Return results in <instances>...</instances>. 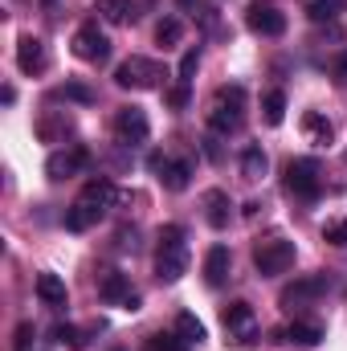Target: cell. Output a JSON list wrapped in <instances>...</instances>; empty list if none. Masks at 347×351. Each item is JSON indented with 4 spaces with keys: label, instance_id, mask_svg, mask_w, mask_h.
I'll return each instance as SVG.
<instances>
[{
    "label": "cell",
    "instance_id": "obj_37",
    "mask_svg": "<svg viewBox=\"0 0 347 351\" xmlns=\"http://www.w3.org/2000/svg\"><path fill=\"white\" fill-rule=\"evenodd\" d=\"M204 156H208V160H221V147H217V139H204Z\"/></svg>",
    "mask_w": 347,
    "mask_h": 351
},
{
    "label": "cell",
    "instance_id": "obj_23",
    "mask_svg": "<svg viewBox=\"0 0 347 351\" xmlns=\"http://www.w3.org/2000/svg\"><path fill=\"white\" fill-rule=\"evenodd\" d=\"M94 12H98L102 21H110V25H131V21L139 16L131 0H98V4H94Z\"/></svg>",
    "mask_w": 347,
    "mask_h": 351
},
{
    "label": "cell",
    "instance_id": "obj_25",
    "mask_svg": "<svg viewBox=\"0 0 347 351\" xmlns=\"http://www.w3.org/2000/svg\"><path fill=\"white\" fill-rule=\"evenodd\" d=\"M261 114H265L270 127H282V119H286V90H265L261 94Z\"/></svg>",
    "mask_w": 347,
    "mask_h": 351
},
{
    "label": "cell",
    "instance_id": "obj_26",
    "mask_svg": "<svg viewBox=\"0 0 347 351\" xmlns=\"http://www.w3.org/2000/svg\"><path fill=\"white\" fill-rule=\"evenodd\" d=\"M176 335H180L184 343H192V348H200V343L208 339V331H204V323H200L196 315H188V311H184V315L176 319Z\"/></svg>",
    "mask_w": 347,
    "mask_h": 351
},
{
    "label": "cell",
    "instance_id": "obj_1",
    "mask_svg": "<svg viewBox=\"0 0 347 351\" xmlns=\"http://www.w3.org/2000/svg\"><path fill=\"white\" fill-rule=\"evenodd\" d=\"M156 274H160V282H168V286L188 274V233H184V225H164V229H160Z\"/></svg>",
    "mask_w": 347,
    "mask_h": 351
},
{
    "label": "cell",
    "instance_id": "obj_20",
    "mask_svg": "<svg viewBox=\"0 0 347 351\" xmlns=\"http://www.w3.org/2000/svg\"><path fill=\"white\" fill-rule=\"evenodd\" d=\"M37 298L45 306H66L70 302V290H66V282L58 274H37Z\"/></svg>",
    "mask_w": 347,
    "mask_h": 351
},
{
    "label": "cell",
    "instance_id": "obj_14",
    "mask_svg": "<svg viewBox=\"0 0 347 351\" xmlns=\"http://www.w3.org/2000/svg\"><path fill=\"white\" fill-rule=\"evenodd\" d=\"M102 217H106V208H98V204H90V200L78 196V200L66 208V229H70V233H86V229H94Z\"/></svg>",
    "mask_w": 347,
    "mask_h": 351
},
{
    "label": "cell",
    "instance_id": "obj_32",
    "mask_svg": "<svg viewBox=\"0 0 347 351\" xmlns=\"http://www.w3.org/2000/svg\"><path fill=\"white\" fill-rule=\"evenodd\" d=\"M335 8H339V0H311V21H331L335 16Z\"/></svg>",
    "mask_w": 347,
    "mask_h": 351
},
{
    "label": "cell",
    "instance_id": "obj_28",
    "mask_svg": "<svg viewBox=\"0 0 347 351\" xmlns=\"http://www.w3.org/2000/svg\"><path fill=\"white\" fill-rule=\"evenodd\" d=\"M180 37H184V25L176 21V16H164L160 25H156V41L168 49V45H180Z\"/></svg>",
    "mask_w": 347,
    "mask_h": 351
},
{
    "label": "cell",
    "instance_id": "obj_15",
    "mask_svg": "<svg viewBox=\"0 0 347 351\" xmlns=\"http://www.w3.org/2000/svg\"><path fill=\"white\" fill-rule=\"evenodd\" d=\"M229 265H233L229 245H213V250L204 254V282H208V286H225V282H229Z\"/></svg>",
    "mask_w": 347,
    "mask_h": 351
},
{
    "label": "cell",
    "instance_id": "obj_7",
    "mask_svg": "<svg viewBox=\"0 0 347 351\" xmlns=\"http://www.w3.org/2000/svg\"><path fill=\"white\" fill-rule=\"evenodd\" d=\"M246 25H250V33H258V37H282V33H286V12H282L278 4H270V0H250Z\"/></svg>",
    "mask_w": 347,
    "mask_h": 351
},
{
    "label": "cell",
    "instance_id": "obj_9",
    "mask_svg": "<svg viewBox=\"0 0 347 351\" xmlns=\"http://www.w3.org/2000/svg\"><path fill=\"white\" fill-rule=\"evenodd\" d=\"M74 53H78L82 62H90V66H102V62L110 58V37L90 21V25H82V29L74 33Z\"/></svg>",
    "mask_w": 347,
    "mask_h": 351
},
{
    "label": "cell",
    "instance_id": "obj_19",
    "mask_svg": "<svg viewBox=\"0 0 347 351\" xmlns=\"http://www.w3.org/2000/svg\"><path fill=\"white\" fill-rule=\"evenodd\" d=\"M70 131H74L70 114H45V119H37V139L41 143H66Z\"/></svg>",
    "mask_w": 347,
    "mask_h": 351
},
{
    "label": "cell",
    "instance_id": "obj_8",
    "mask_svg": "<svg viewBox=\"0 0 347 351\" xmlns=\"http://www.w3.org/2000/svg\"><path fill=\"white\" fill-rule=\"evenodd\" d=\"M221 323H225V335L233 343H250L258 335V315H254L250 302H229L225 315H221Z\"/></svg>",
    "mask_w": 347,
    "mask_h": 351
},
{
    "label": "cell",
    "instance_id": "obj_22",
    "mask_svg": "<svg viewBox=\"0 0 347 351\" xmlns=\"http://www.w3.org/2000/svg\"><path fill=\"white\" fill-rule=\"evenodd\" d=\"M278 339L298 343V348H319L323 343V327H315V323H290L286 331H278Z\"/></svg>",
    "mask_w": 347,
    "mask_h": 351
},
{
    "label": "cell",
    "instance_id": "obj_39",
    "mask_svg": "<svg viewBox=\"0 0 347 351\" xmlns=\"http://www.w3.org/2000/svg\"><path fill=\"white\" fill-rule=\"evenodd\" d=\"M180 4H184V8H192V4H196V0H180Z\"/></svg>",
    "mask_w": 347,
    "mask_h": 351
},
{
    "label": "cell",
    "instance_id": "obj_10",
    "mask_svg": "<svg viewBox=\"0 0 347 351\" xmlns=\"http://www.w3.org/2000/svg\"><path fill=\"white\" fill-rule=\"evenodd\" d=\"M323 290H327V278H323V274H307V278H294V282L282 290L278 302H282L286 311H302V306H311Z\"/></svg>",
    "mask_w": 347,
    "mask_h": 351
},
{
    "label": "cell",
    "instance_id": "obj_27",
    "mask_svg": "<svg viewBox=\"0 0 347 351\" xmlns=\"http://www.w3.org/2000/svg\"><path fill=\"white\" fill-rule=\"evenodd\" d=\"M53 339L70 351H86V331H78V327H70V323H58V327H53Z\"/></svg>",
    "mask_w": 347,
    "mask_h": 351
},
{
    "label": "cell",
    "instance_id": "obj_18",
    "mask_svg": "<svg viewBox=\"0 0 347 351\" xmlns=\"http://www.w3.org/2000/svg\"><path fill=\"white\" fill-rule=\"evenodd\" d=\"M156 172H160V184H164L168 192H184V188L192 184V164H188V160H164Z\"/></svg>",
    "mask_w": 347,
    "mask_h": 351
},
{
    "label": "cell",
    "instance_id": "obj_6",
    "mask_svg": "<svg viewBox=\"0 0 347 351\" xmlns=\"http://www.w3.org/2000/svg\"><path fill=\"white\" fill-rule=\"evenodd\" d=\"M115 135H119L123 147H143L147 135H152V119H147V110H143V106H123V110L115 114Z\"/></svg>",
    "mask_w": 347,
    "mask_h": 351
},
{
    "label": "cell",
    "instance_id": "obj_4",
    "mask_svg": "<svg viewBox=\"0 0 347 351\" xmlns=\"http://www.w3.org/2000/svg\"><path fill=\"white\" fill-rule=\"evenodd\" d=\"M164 78H168V70L160 62H152V58H139V53L127 58L115 70V86H123V90H156Z\"/></svg>",
    "mask_w": 347,
    "mask_h": 351
},
{
    "label": "cell",
    "instance_id": "obj_5",
    "mask_svg": "<svg viewBox=\"0 0 347 351\" xmlns=\"http://www.w3.org/2000/svg\"><path fill=\"white\" fill-rule=\"evenodd\" d=\"M286 188L298 196V200H315L323 192V168L315 156H298L286 164Z\"/></svg>",
    "mask_w": 347,
    "mask_h": 351
},
{
    "label": "cell",
    "instance_id": "obj_16",
    "mask_svg": "<svg viewBox=\"0 0 347 351\" xmlns=\"http://www.w3.org/2000/svg\"><path fill=\"white\" fill-rule=\"evenodd\" d=\"M229 217H233V200H229V192H221V188L204 192V221H208L213 229H225Z\"/></svg>",
    "mask_w": 347,
    "mask_h": 351
},
{
    "label": "cell",
    "instance_id": "obj_24",
    "mask_svg": "<svg viewBox=\"0 0 347 351\" xmlns=\"http://www.w3.org/2000/svg\"><path fill=\"white\" fill-rule=\"evenodd\" d=\"M265 172H270V156L261 152L258 143H250V147L241 152V176H246V180H261Z\"/></svg>",
    "mask_w": 347,
    "mask_h": 351
},
{
    "label": "cell",
    "instance_id": "obj_30",
    "mask_svg": "<svg viewBox=\"0 0 347 351\" xmlns=\"http://www.w3.org/2000/svg\"><path fill=\"white\" fill-rule=\"evenodd\" d=\"M152 351H188L192 343H184L176 331H160V335H152V343H147Z\"/></svg>",
    "mask_w": 347,
    "mask_h": 351
},
{
    "label": "cell",
    "instance_id": "obj_35",
    "mask_svg": "<svg viewBox=\"0 0 347 351\" xmlns=\"http://www.w3.org/2000/svg\"><path fill=\"white\" fill-rule=\"evenodd\" d=\"M16 351H33V323L16 327Z\"/></svg>",
    "mask_w": 347,
    "mask_h": 351
},
{
    "label": "cell",
    "instance_id": "obj_3",
    "mask_svg": "<svg viewBox=\"0 0 347 351\" xmlns=\"http://www.w3.org/2000/svg\"><path fill=\"white\" fill-rule=\"evenodd\" d=\"M298 258V250H294V241H286V237H261L258 245H254V269H258L261 278H278V274H286L290 265Z\"/></svg>",
    "mask_w": 347,
    "mask_h": 351
},
{
    "label": "cell",
    "instance_id": "obj_36",
    "mask_svg": "<svg viewBox=\"0 0 347 351\" xmlns=\"http://www.w3.org/2000/svg\"><path fill=\"white\" fill-rule=\"evenodd\" d=\"M335 82H347V49L335 58Z\"/></svg>",
    "mask_w": 347,
    "mask_h": 351
},
{
    "label": "cell",
    "instance_id": "obj_11",
    "mask_svg": "<svg viewBox=\"0 0 347 351\" xmlns=\"http://www.w3.org/2000/svg\"><path fill=\"white\" fill-rule=\"evenodd\" d=\"M86 168H90V152L82 143H70L66 152H53V156L45 160V176H49V180H70V176L86 172Z\"/></svg>",
    "mask_w": 347,
    "mask_h": 351
},
{
    "label": "cell",
    "instance_id": "obj_21",
    "mask_svg": "<svg viewBox=\"0 0 347 351\" xmlns=\"http://www.w3.org/2000/svg\"><path fill=\"white\" fill-rule=\"evenodd\" d=\"M82 200L98 204V208H110V204L119 200V188H115L106 176H94V180H86V188H82Z\"/></svg>",
    "mask_w": 347,
    "mask_h": 351
},
{
    "label": "cell",
    "instance_id": "obj_13",
    "mask_svg": "<svg viewBox=\"0 0 347 351\" xmlns=\"http://www.w3.org/2000/svg\"><path fill=\"white\" fill-rule=\"evenodd\" d=\"M98 294H102V302H110V306H127V298H131L135 290H131L127 274H119V269H102V274H98Z\"/></svg>",
    "mask_w": 347,
    "mask_h": 351
},
{
    "label": "cell",
    "instance_id": "obj_33",
    "mask_svg": "<svg viewBox=\"0 0 347 351\" xmlns=\"http://www.w3.org/2000/svg\"><path fill=\"white\" fill-rule=\"evenodd\" d=\"M188 94H192V90H188V82H176L172 90H164V102L180 110V106H188Z\"/></svg>",
    "mask_w": 347,
    "mask_h": 351
},
{
    "label": "cell",
    "instance_id": "obj_29",
    "mask_svg": "<svg viewBox=\"0 0 347 351\" xmlns=\"http://www.w3.org/2000/svg\"><path fill=\"white\" fill-rule=\"evenodd\" d=\"M323 241H327V245H335V250H347V221H344V217H335V221H327V225H323Z\"/></svg>",
    "mask_w": 347,
    "mask_h": 351
},
{
    "label": "cell",
    "instance_id": "obj_2",
    "mask_svg": "<svg viewBox=\"0 0 347 351\" xmlns=\"http://www.w3.org/2000/svg\"><path fill=\"white\" fill-rule=\"evenodd\" d=\"M246 123V86H221L208 102V127L217 135H233Z\"/></svg>",
    "mask_w": 347,
    "mask_h": 351
},
{
    "label": "cell",
    "instance_id": "obj_38",
    "mask_svg": "<svg viewBox=\"0 0 347 351\" xmlns=\"http://www.w3.org/2000/svg\"><path fill=\"white\" fill-rule=\"evenodd\" d=\"M0 98H4V106H12V102H16V90L4 86V90H0Z\"/></svg>",
    "mask_w": 347,
    "mask_h": 351
},
{
    "label": "cell",
    "instance_id": "obj_34",
    "mask_svg": "<svg viewBox=\"0 0 347 351\" xmlns=\"http://www.w3.org/2000/svg\"><path fill=\"white\" fill-rule=\"evenodd\" d=\"M62 94H66V98H74V102H82V106H86V102H94V90L82 86V82H66V90H62Z\"/></svg>",
    "mask_w": 347,
    "mask_h": 351
},
{
    "label": "cell",
    "instance_id": "obj_31",
    "mask_svg": "<svg viewBox=\"0 0 347 351\" xmlns=\"http://www.w3.org/2000/svg\"><path fill=\"white\" fill-rule=\"evenodd\" d=\"M196 66H200V49H188V53L180 58V82H188V86H192V74H196Z\"/></svg>",
    "mask_w": 347,
    "mask_h": 351
},
{
    "label": "cell",
    "instance_id": "obj_12",
    "mask_svg": "<svg viewBox=\"0 0 347 351\" xmlns=\"http://www.w3.org/2000/svg\"><path fill=\"white\" fill-rule=\"evenodd\" d=\"M16 66H21V74H45V66H49V49H45V41L41 37H21V45H16Z\"/></svg>",
    "mask_w": 347,
    "mask_h": 351
},
{
    "label": "cell",
    "instance_id": "obj_17",
    "mask_svg": "<svg viewBox=\"0 0 347 351\" xmlns=\"http://www.w3.org/2000/svg\"><path fill=\"white\" fill-rule=\"evenodd\" d=\"M302 135H307L315 147H327V143L335 139V127H331V119H327L323 110H307V114H302Z\"/></svg>",
    "mask_w": 347,
    "mask_h": 351
}]
</instances>
